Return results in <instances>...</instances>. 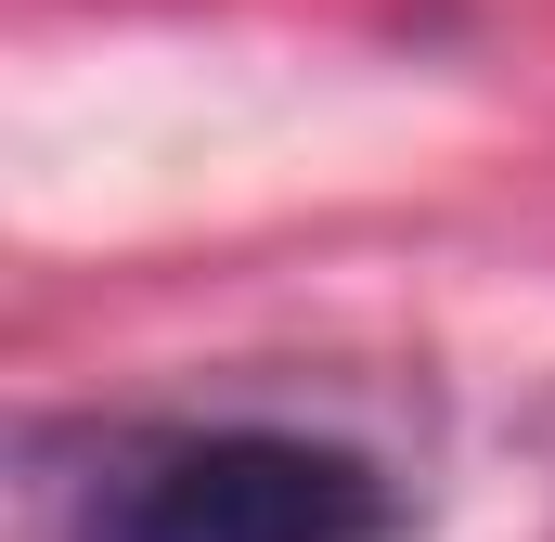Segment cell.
<instances>
[{"instance_id": "6da1fadb", "label": "cell", "mask_w": 555, "mask_h": 542, "mask_svg": "<svg viewBox=\"0 0 555 542\" xmlns=\"http://www.w3.org/2000/svg\"><path fill=\"white\" fill-rule=\"evenodd\" d=\"M401 491L375 452L310 426H155L78 491V542H388Z\"/></svg>"}]
</instances>
